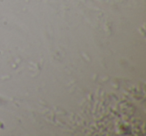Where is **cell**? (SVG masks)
<instances>
[]
</instances>
